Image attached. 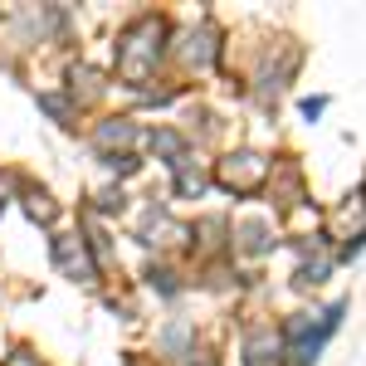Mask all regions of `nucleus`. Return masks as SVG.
<instances>
[{
  "mask_svg": "<svg viewBox=\"0 0 366 366\" xmlns=\"http://www.w3.org/2000/svg\"><path fill=\"white\" fill-rule=\"evenodd\" d=\"M264 176H269V162L254 157V152H239V157H229L225 167H220V181H225L229 191H254Z\"/></svg>",
  "mask_w": 366,
  "mask_h": 366,
  "instance_id": "nucleus-3",
  "label": "nucleus"
},
{
  "mask_svg": "<svg viewBox=\"0 0 366 366\" xmlns=\"http://www.w3.org/2000/svg\"><path fill=\"white\" fill-rule=\"evenodd\" d=\"M162 34H167L162 20H137V25H127V34L117 39V69H122V79L142 84V79L152 74V64L162 54Z\"/></svg>",
  "mask_w": 366,
  "mask_h": 366,
  "instance_id": "nucleus-1",
  "label": "nucleus"
},
{
  "mask_svg": "<svg viewBox=\"0 0 366 366\" xmlns=\"http://www.w3.org/2000/svg\"><path fill=\"white\" fill-rule=\"evenodd\" d=\"M342 312H347V303H332L327 312H317V322H308V317H293V322H288V332H283V337H288V357H293L298 366H308L312 357L322 352V342L337 332Z\"/></svg>",
  "mask_w": 366,
  "mask_h": 366,
  "instance_id": "nucleus-2",
  "label": "nucleus"
},
{
  "mask_svg": "<svg viewBox=\"0 0 366 366\" xmlns=\"http://www.w3.org/2000/svg\"><path fill=\"white\" fill-rule=\"evenodd\" d=\"M137 137V127L122 117V122H108V127H98V147H127V142Z\"/></svg>",
  "mask_w": 366,
  "mask_h": 366,
  "instance_id": "nucleus-6",
  "label": "nucleus"
},
{
  "mask_svg": "<svg viewBox=\"0 0 366 366\" xmlns=\"http://www.w3.org/2000/svg\"><path fill=\"white\" fill-rule=\"evenodd\" d=\"M59 264L69 269V274H79V279H93V264H88V254L79 239H59Z\"/></svg>",
  "mask_w": 366,
  "mask_h": 366,
  "instance_id": "nucleus-5",
  "label": "nucleus"
},
{
  "mask_svg": "<svg viewBox=\"0 0 366 366\" xmlns=\"http://www.w3.org/2000/svg\"><path fill=\"white\" fill-rule=\"evenodd\" d=\"M264 234H269V225H264V220H244V225H239V239H244V249H249V254L269 244Z\"/></svg>",
  "mask_w": 366,
  "mask_h": 366,
  "instance_id": "nucleus-7",
  "label": "nucleus"
},
{
  "mask_svg": "<svg viewBox=\"0 0 366 366\" xmlns=\"http://www.w3.org/2000/svg\"><path fill=\"white\" fill-rule=\"evenodd\" d=\"M244 366H279V342L269 327H254L244 337Z\"/></svg>",
  "mask_w": 366,
  "mask_h": 366,
  "instance_id": "nucleus-4",
  "label": "nucleus"
},
{
  "mask_svg": "<svg viewBox=\"0 0 366 366\" xmlns=\"http://www.w3.org/2000/svg\"><path fill=\"white\" fill-rule=\"evenodd\" d=\"M362 196H366V191H362Z\"/></svg>",
  "mask_w": 366,
  "mask_h": 366,
  "instance_id": "nucleus-8",
  "label": "nucleus"
}]
</instances>
